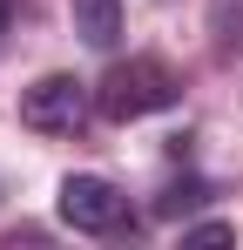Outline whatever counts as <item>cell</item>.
<instances>
[{"label":"cell","mask_w":243,"mask_h":250,"mask_svg":"<svg viewBox=\"0 0 243 250\" xmlns=\"http://www.w3.org/2000/svg\"><path fill=\"white\" fill-rule=\"evenodd\" d=\"M182 102V75L162 61V54H128L115 61L101 88H95V108L108 115V122H142V115H162V108H176Z\"/></svg>","instance_id":"1"},{"label":"cell","mask_w":243,"mask_h":250,"mask_svg":"<svg viewBox=\"0 0 243 250\" xmlns=\"http://www.w3.org/2000/svg\"><path fill=\"white\" fill-rule=\"evenodd\" d=\"M20 122L34 135H75L88 122V82L75 75H40L34 88H20Z\"/></svg>","instance_id":"2"},{"label":"cell","mask_w":243,"mask_h":250,"mask_svg":"<svg viewBox=\"0 0 243 250\" xmlns=\"http://www.w3.org/2000/svg\"><path fill=\"white\" fill-rule=\"evenodd\" d=\"M61 223L81 237H108L128 223V196L108 176H61Z\"/></svg>","instance_id":"3"},{"label":"cell","mask_w":243,"mask_h":250,"mask_svg":"<svg viewBox=\"0 0 243 250\" xmlns=\"http://www.w3.org/2000/svg\"><path fill=\"white\" fill-rule=\"evenodd\" d=\"M68 14H75L81 47L115 54V41H122V0H68Z\"/></svg>","instance_id":"4"},{"label":"cell","mask_w":243,"mask_h":250,"mask_svg":"<svg viewBox=\"0 0 243 250\" xmlns=\"http://www.w3.org/2000/svg\"><path fill=\"white\" fill-rule=\"evenodd\" d=\"M202 21H209V47L223 61L243 54V0H202Z\"/></svg>","instance_id":"5"},{"label":"cell","mask_w":243,"mask_h":250,"mask_svg":"<svg viewBox=\"0 0 243 250\" xmlns=\"http://www.w3.org/2000/svg\"><path fill=\"white\" fill-rule=\"evenodd\" d=\"M202 196H209V183H176V189H162V216H176V209H196L202 203Z\"/></svg>","instance_id":"6"},{"label":"cell","mask_w":243,"mask_h":250,"mask_svg":"<svg viewBox=\"0 0 243 250\" xmlns=\"http://www.w3.org/2000/svg\"><path fill=\"white\" fill-rule=\"evenodd\" d=\"M182 244H237V223H223V216H216V223H189Z\"/></svg>","instance_id":"7"},{"label":"cell","mask_w":243,"mask_h":250,"mask_svg":"<svg viewBox=\"0 0 243 250\" xmlns=\"http://www.w3.org/2000/svg\"><path fill=\"white\" fill-rule=\"evenodd\" d=\"M0 34H7V0H0Z\"/></svg>","instance_id":"8"}]
</instances>
